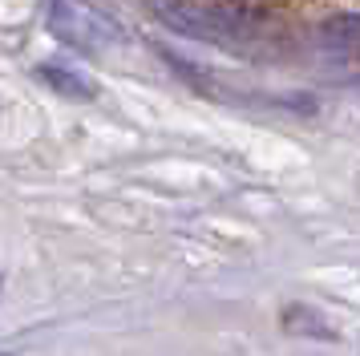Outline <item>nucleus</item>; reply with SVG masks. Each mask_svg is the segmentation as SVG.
Masks as SVG:
<instances>
[{
	"label": "nucleus",
	"instance_id": "obj_1",
	"mask_svg": "<svg viewBox=\"0 0 360 356\" xmlns=\"http://www.w3.org/2000/svg\"><path fill=\"white\" fill-rule=\"evenodd\" d=\"M49 29L69 49H82V53H101L122 41L117 20H110L89 0H49Z\"/></svg>",
	"mask_w": 360,
	"mask_h": 356
},
{
	"label": "nucleus",
	"instance_id": "obj_2",
	"mask_svg": "<svg viewBox=\"0 0 360 356\" xmlns=\"http://www.w3.org/2000/svg\"><path fill=\"white\" fill-rule=\"evenodd\" d=\"M37 77L45 81L53 94L69 97V101H94V97H98V85L85 77L82 69H73V65H65V61H41L37 65Z\"/></svg>",
	"mask_w": 360,
	"mask_h": 356
},
{
	"label": "nucleus",
	"instance_id": "obj_3",
	"mask_svg": "<svg viewBox=\"0 0 360 356\" xmlns=\"http://www.w3.org/2000/svg\"><path fill=\"white\" fill-rule=\"evenodd\" d=\"M279 324H283V332L288 336H311V340H336V332H332V324L316 312V307L308 304H288L283 307V316H279Z\"/></svg>",
	"mask_w": 360,
	"mask_h": 356
},
{
	"label": "nucleus",
	"instance_id": "obj_4",
	"mask_svg": "<svg viewBox=\"0 0 360 356\" xmlns=\"http://www.w3.org/2000/svg\"><path fill=\"white\" fill-rule=\"evenodd\" d=\"M320 37L332 49H356L360 45V13H340V16H332V20H324Z\"/></svg>",
	"mask_w": 360,
	"mask_h": 356
},
{
	"label": "nucleus",
	"instance_id": "obj_5",
	"mask_svg": "<svg viewBox=\"0 0 360 356\" xmlns=\"http://www.w3.org/2000/svg\"><path fill=\"white\" fill-rule=\"evenodd\" d=\"M0 356H13V352H0Z\"/></svg>",
	"mask_w": 360,
	"mask_h": 356
},
{
	"label": "nucleus",
	"instance_id": "obj_6",
	"mask_svg": "<svg viewBox=\"0 0 360 356\" xmlns=\"http://www.w3.org/2000/svg\"><path fill=\"white\" fill-rule=\"evenodd\" d=\"M0 288H4V279H0Z\"/></svg>",
	"mask_w": 360,
	"mask_h": 356
}]
</instances>
